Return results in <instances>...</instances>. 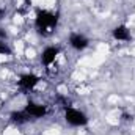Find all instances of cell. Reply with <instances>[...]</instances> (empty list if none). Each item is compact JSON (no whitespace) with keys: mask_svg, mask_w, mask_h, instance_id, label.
<instances>
[{"mask_svg":"<svg viewBox=\"0 0 135 135\" xmlns=\"http://www.w3.org/2000/svg\"><path fill=\"white\" fill-rule=\"evenodd\" d=\"M17 83H19V86L24 91H32V90H35V86L39 83V77L32 74V72H27V74H22L19 77V82Z\"/></svg>","mask_w":135,"mask_h":135,"instance_id":"4","label":"cell"},{"mask_svg":"<svg viewBox=\"0 0 135 135\" xmlns=\"http://www.w3.org/2000/svg\"><path fill=\"white\" fill-rule=\"evenodd\" d=\"M57 24H58V17L52 11H47V9L38 11L35 17V27L42 36H50L55 32Z\"/></svg>","mask_w":135,"mask_h":135,"instance_id":"1","label":"cell"},{"mask_svg":"<svg viewBox=\"0 0 135 135\" xmlns=\"http://www.w3.org/2000/svg\"><path fill=\"white\" fill-rule=\"evenodd\" d=\"M0 16H2V9H0Z\"/></svg>","mask_w":135,"mask_h":135,"instance_id":"8","label":"cell"},{"mask_svg":"<svg viewBox=\"0 0 135 135\" xmlns=\"http://www.w3.org/2000/svg\"><path fill=\"white\" fill-rule=\"evenodd\" d=\"M113 38L116 39V41H129L131 39V30L126 27V25H119V27H116L115 30H113Z\"/></svg>","mask_w":135,"mask_h":135,"instance_id":"7","label":"cell"},{"mask_svg":"<svg viewBox=\"0 0 135 135\" xmlns=\"http://www.w3.org/2000/svg\"><path fill=\"white\" fill-rule=\"evenodd\" d=\"M58 55H60V49H58V47H55V46H49V47H46V49L42 50L41 61L44 63V66L50 68V66H54V65H55V61H57Z\"/></svg>","mask_w":135,"mask_h":135,"instance_id":"3","label":"cell"},{"mask_svg":"<svg viewBox=\"0 0 135 135\" xmlns=\"http://www.w3.org/2000/svg\"><path fill=\"white\" fill-rule=\"evenodd\" d=\"M65 119H66L68 124L74 126V127H80V126H85L88 123V118L83 112H80L79 108H74V107H66L65 110Z\"/></svg>","mask_w":135,"mask_h":135,"instance_id":"2","label":"cell"},{"mask_svg":"<svg viewBox=\"0 0 135 135\" xmlns=\"http://www.w3.org/2000/svg\"><path fill=\"white\" fill-rule=\"evenodd\" d=\"M24 110L27 112V115H28L32 119H33V118H42V116L47 115V107L42 105V104H33V102H30V104L25 105Z\"/></svg>","mask_w":135,"mask_h":135,"instance_id":"6","label":"cell"},{"mask_svg":"<svg viewBox=\"0 0 135 135\" xmlns=\"http://www.w3.org/2000/svg\"><path fill=\"white\" fill-rule=\"evenodd\" d=\"M88 44H90V41H88V38H86L85 35L72 33L69 36V46H71L74 50H83V49L88 47Z\"/></svg>","mask_w":135,"mask_h":135,"instance_id":"5","label":"cell"}]
</instances>
